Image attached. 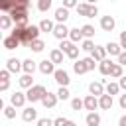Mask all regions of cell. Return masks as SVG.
Masks as SVG:
<instances>
[{"mask_svg":"<svg viewBox=\"0 0 126 126\" xmlns=\"http://www.w3.org/2000/svg\"><path fill=\"white\" fill-rule=\"evenodd\" d=\"M26 100H28V96H26L24 93H20V91H16V93L10 96V102H12V106H16V108L24 106V104H26Z\"/></svg>","mask_w":126,"mask_h":126,"instance_id":"10","label":"cell"},{"mask_svg":"<svg viewBox=\"0 0 126 126\" xmlns=\"http://www.w3.org/2000/svg\"><path fill=\"white\" fill-rule=\"evenodd\" d=\"M69 39H71L73 43L85 41V35H83V32H81V28H73V30H71V33H69Z\"/></svg>","mask_w":126,"mask_h":126,"instance_id":"19","label":"cell"},{"mask_svg":"<svg viewBox=\"0 0 126 126\" xmlns=\"http://www.w3.org/2000/svg\"><path fill=\"white\" fill-rule=\"evenodd\" d=\"M35 118H37V110H35L33 106L24 108V112H22V120H24V122H33Z\"/></svg>","mask_w":126,"mask_h":126,"instance_id":"15","label":"cell"},{"mask_svg":"<svg viewBox=\"0 0 126 126\" xmlns=\"http://www.w3.org/2000/svg\"><path fill=\"white\" fill-rule=\"evenodd\" d=\"M104 91H106V94H118V91H120V85L118 83H106V87H104Z\"/></svg>","mask_w":126,"mask_h":126,"instance_id":"33","label":"cell"},{"mask_svg":"<svg viewBox=\"0 0 126 126\" xmlns=\"http://www.w3.org/2000/svg\"><path fill=\"white\" fill-rule=\"evenodd\" d=\"M39 32H41L39 26H28V28H20V26H16L14 32H12V35L18 37L22 45H28V47H30L32 41L39 39Z\"/></svg>","mask_w":126,"mask_h":126,"instance_id":"1","label":"cell"},{"mask_svg":"<svg viewBox=\"0 0 126 126\" xmlns=\"http://www.w3.org/2000/svg\"><path fill=\"white\" fill-rule=\"evenodd\" d=\"M77 6H79V4H77L75 0H65V2H63V8H67V10H69V8H77Z\"/></svg>","mask_w":126,"mask_h":126,"instance_id":"44","label":"cell"},{"mask_svg":"<svg viewBox=\"0 0 126 126\" xmlns=\"http://www.w3.org/2000/svg\"><path fill=\"white\" fill-rule=\"evenodd\" d=\"M73 71H75L77 75H83V73H87L89 69H87V65H85V59H79V61H75V63H73Z\"/></svg>","mask_w":126,"mask_h":126,"instance_id":"27","label":"cell"},{"mask_svg":"<svg viewBox=\"0 0 126 126\" xmlns=\"http://www.w3.org/2000/svg\"><path fill=\"white\" fill-rule=\"evenodd\" d=\"M69 89L67 87H59V91H57V98H61V100H67L69 98Z\"/></svg>","mask_w":126,"mask_h":126,"instance_id":"36","label":"cell"},{"mask_svg":"<svg viewBox=\"0 0 126 126\" xmlns=\"http://www.w3.org/2000/svg\"><path fill=\"white\" fill-rule=\"evenodd\" d=\"M114 26H116V22H114L112 16H102V18H100V28H102L104 32H112Z\"/></svg>","mask_w":126,"mask_h":126,"instance_id":"13","label":"cell"},{"mask_svg":"<svg viewBox=\"0 0 126 126\" xmlns=\"http://www.w3.org/2000/svg\"><path fill=\"white\" fill-rule=\"evenodd\" d=\"M37 69H39L43 75H53V73L57 71V69H55V63H51L49 59H43V61H39Z\"/></svg>","mask_w":126,"mask_h":126,"instance_id":"9","label":"cell"},{"mask_svg":"<svg viewBox=\"0 0 126 126\" xmlns=\"http://www.w3.org/2000/svg\"><path fill=\"white\" fill-rule=\"evenodd\" d=\"M18 83H20V87H22V89H32V87H33V77L24 73V75L18 79Z\"/></svg>","mask_w":126,"mask_h":126,"instance_id":"22","label":"cell"},{"mask_svg":"<svg viewBox=\"0 0 126 126\" xmlns=\"http://www.w3.org/2000/svg\"><path fill=\"white\" fill-rule=\"evenodd\" d=\"M65 126H77V124H75L73 120H67V124H65Z\"/></svg>","mask_w":126,"mask_h":126,"instance_id":"49","label":"cell"},{"mask_svg":"<svg viewBox=\"0 0 126 126\" xmlns=\"http://www.w3.org/2000/svg\"><path fill=\"white\" fill-rule=\"evenodd\" d=\"M118 65H122V67L126 65V51H122V53L118 55Z\"/></svg>","mask_w":126,"mask_h":126,"instance_id":"45","label":"cell"},{"mask_svg":"<svg viewBox=\"0 0 126 126\" xmlns=\"http://www.w3.org/2000/svg\"><path fill=\"white\" fill-rule=\"evenodd\" d=\"M81 32H83V35H85V39H91V37L94 35V28H93L91 24H85V26L81 28Z\"/></svg>","mask_w":126,"mask_h":126,"instance_id":"34","label":"cell"},{"mask_svg":"<svg viewBox=\"0 0 126 126\" xmlns=\"http://www.w3.org/2000/svg\"><path fill=\"white\" fill-rule=\"evenodd\" d=\"M98 106H100L102 110H110V108H112V96H110V94H102V96L98 98Z\"/></svg>","mask_w":126,"mask_h":126,"instance_id":"23","label":"cell"},{"mask_svg":"<svg viewBox=\"0 0 126 126\" xmlns=\"http://www.w3.org/2000/svg\"><path fill=\"white\" fill-rule=\"evenodd\" d=\"M47 93H49V91H47L43 85H33L32 89H28L26 96H28L30 102H37V100H43V96H45Z\"/></svg>","mask_w":126,"mask_h":126,"instance_id":"3","label":"cell"},{"mask_svg":"<svg viewBox=\"0 0 126 126\" xmlns=\"http://www.w3.org/2000/svg\"><path fill=\"white\" fill-rule=\"evenodd\" d=\"M118 104H120V108H124V110H126V93H124V94H120V100H118Z\"/></svg>","mask_w":126,"mask_h":126,"instance_id":"46","label":"cell"},{"mask_svg":"<svg viewBox=\"0 0 126 126\" xmlns=\"http://www.w3.org/2000/svg\"><path fill=\"white\" fill-rule=\"evenodd\" d=\"M94 47H96V45H94V43H93L91 39H85V41H83V47H81V49H83V51H87V53H93V49H94Z\"/></svg>","mask_w":126,"mask_h":126,"instance_id":"37","label":"cell"},{"mask_svg":"<svg viewBox=\"0 0 126 126\" xmlns=\"http://www.w3.org/2000/svg\"><path fill=\"white\" fill-rule=\"evenodd\" d=\"M67 18H69V10H67V8L61 6V8L55 10V22H57V24H65Z\"/></svg>","mask_w":126,"mask_h":126,"instance_id":"16","label":"cell"},{"mask_svg":"<svg viewBox=\"0 0 126 126\" xmlns=\"http://www.w3.org/2000/svg\"><path fill=\"white\" fill-rule=\"evenodd\" d=\"M71 108H73V110H77V112H79V110H81V108H85V102H83V100H81V98H73V100H71Z\"/></svg>","mask_w":126,"mask_h":126,"instance_id":"38","label":"cell"},{"mask_svg":"<svg viewBox=\"0 0 126 126\" xmlns=\"http://www.w3.org/2000/svg\"><path fill=\"white\" fill-rule=\"evenodd\" d=\"M118 126H126V114H124V116H120V120H118Z\"/></svg>","mask_w":126,"mask_h":126,"instance_id":"48","label":"cell"},{"mask_svg":"<svg viewBox=\"0 0 126 126\" xmlns=\"http://www.w3.org/2000/svg\"><path fill=\"white\" fill-rule=\"evenodd\" d=\"M18 45H20V39H18V37H14V35L4 37V47H6V49H16Z\"/></svg>","mask_w":126,"mask_h":126,"instance_id":"26","label":"cell"},{"mask_svg":"<svg viewBox=\"0 0 126 126\" xmlns=\"http://www.w3.org/2000/svg\"><path fill=\"white\" fill-rule=\"evenodd\" d=\"M12 22H14V20H12L10 14H2V16H0V28H2V30H10Z\"/></svg>","mask_w":126,"mask_h":126,"instance_id":"29","label":"cell"},{"mask_svg":"<svg viewBox=\"0 0 126 126\" xmlns=\"http://www.w3.org/2000/svg\"><path fill=\"white\" fill-rule=\"evenodd\" d=\"M57 94H53V93H47L45 96H43V100H41V104L45 106V108H53L55 104H57Z\"/></svg>","mask_w":126,"mask_h":126,"instance_id":"18","label":"cell"},{"mask_svg":"<svg viewBox=\"0 0 126 126\" xmlns=\"http://www.w3.org/2000/svg\"><path fill=\"white\" fill-rule=\"evenodd\" d=\"M28 8H30V2L28 0H16V6L10 12V16L16 22V26L28 28Z\"/></svg>","mask_w":126,"mask_h":126,"instance_id":"2","label":"cell"},{"mask_svg":"<svg viewBox=\"0 0 126 126\" xmlns=\"http://www.w3.org/2000/svg\"><path fill=\"white\" fill-rule=\"evenodd\" d=\"M8 87H10V71L4 69L0 71V91H8Z\"/></svg>","mask_w":126,"mask_h":126,"instance_id":"17","label":"cell"},{"mask_svg":"<svg viewBox=\"0 0 126 126\" xmlns=\"http://www.w3.org/2000/svg\"><path fill=\"white\" fill-rule=\"evenodd\" d=\"M59 49H61V51H63V53H65L69 59H77V57H79V49H81V47H77V45H75L71 39H69V41L65 39V41H61Z\"/></svg>","mask_w":126,"mask_h":126,"instance_id":"4","label":"cell"},{"mask_svg":"<svg viewBox=\"0 0 126 126\" xmlns=\"http://www.w3.org/2000/svg\"><path fill=\"white\" fill-rule=\"evenodd\" d=\"M110 77H114V79H122V77H124V71H122V65H118V63H114V65H112V71H110Z\"/></svg>","mask_w":126,"mask_h":126,"instance_id":"32","label":"cell"},{"mask_svg":"<svg viewBox=\"0 0 126 126\" xmlns=\"http://www.w3.org/2000/svg\"><path fill=\"white\" fill-rule=\"evenodd\" d=\"M39 30H41V32H53V30H55V24H53L51 20L43 18V20L39 22Z\"/></svg>","mask_w":126,"mask_h":126,"instance_id":"30","label":"cell"},{"mask_svg":"<svg viewBox=\"0 0 126 126\" xmlns=\"http://www.w3.org/2000/svg\"><path fill=\"white\" fill-rule=\"evenodd\" d=\"M85 65H87V69H89V71H93V69L96 67V61H94L93 57H85Z\"/></svg>","mask_w":126,"mask_h":126,"instance_id":"40","label":"cell"},{"mask_svg":"<svg viewBox=\"0 0 126 126\" xmlns=\"http://www.w3.org/2000/svg\"><path fill=\"white\" fill-rule=\"evenodd\" d=\"M112 65H114V63H112L110 59H104V61H100V63H98V71H100L102 75H110Z\"/></svg>","mask_w":126,"mask_h":126,"instance_id":"25","label":"cell"},{"mask_svg":"<svg viewBox=\"0 0 126 126\" xmlns=\"http://www.w3.org/2000/svg\"><path fill=\"white\" fill-rule=\"evenodd\" d=\"M118 85H120V89H122V91H126V77H122V79L118 81Z\"/></svg>","mask_w":126,"mask_h":126,"instance_id":"47","label":"cell"},{"mask_svg":"<svg viewBox=\"0 0 126 126\" xmlns=\"http://www.w3.org/2000/svg\"><path fill=\"white\" fill-rule=\"evenodd\" d=\"M49 61L51 63H63V51L57 47V49H51V53H49Z\"/></svg>","mask_w":126,"mask_h":126,"instance_id":"24","label":"cell"},{"mask_svg":"<svg viewBox=\"0 0 126 126\" xmlns=\"http://www.w3.org/2000/svg\"><path fill=\"white\" fill-rule=\"evenodd\" d=\"M77 12H79V16H85V18H94V16L98 14V8H96L94 4L81 2V4L77 6Z\"/></svg>","mask_w":126,"mask_h":126,"instance_id":"5","label":"cell"},{"mask_svg":"<svg viewBox=\"0 0 126 126\" xmlns=\"http://www.w3.org/2000/svg\"><path fill=\"white\" fill-rule=\"evenodd\" d=\"M83 102H85V108L91 110V112H94V110L98 108V98L93 96V94H87V96L83 98Z\"/></svg>","mask_w":126,"mask_h":126,"instance_id":"12","label":"cell"},{"mask_svg":"<svg viewBox=\"0 0 126 126\" xmlns=\"http://www.w3.org/2000/svg\"><path fill=\"white\" fill-rule=\"evenodd\" d=\"M91 57L96 61V63H100V61H104L106 59V47H102V45H96L94 49H93V53H91Z\"/></svg>","mask_w":126,"mask_h":126,"instance_id":"11","label":"cell"},{"mask_svg":"<svg viewBox=\"0 0 126 126\" xmlns=\"http://www.w3.org/2000/svg\"><path fill=\"white\" fill-rule=\"evenodd\" d=\"M67 120H69V118L59 116V118H55V120H53V126H65V124H67Z\"/></svg>","mask_w":126,"mask_h":126,"instance_id":"42","label":"cell"},{"mask_svg":"<svg viewBox=\"0 0 126 126\" xmlns=\"http://www.w3.org/2000/svg\"><path fill=\"white\" fill-rule=\"evenodd\" d=\"M85 120H87V126H98L100 124V116L96 112H89Z\"/></svg>","mask_w":126,"mask_h":126,"instance_id":"28","label":"cell"},{"mask_svg":"<svg viewBox=\"0 0 126 126\" xmlns=\"http://www.w3.org/2000/svg\"><path fill=\"white\" fill-rule=\"evenodd\" d=\"M69 33H71V30H69L65 24H57L55 30H53V35H55L57 39H61V41H65V37H69Z\"/></svg>","mask_w":126,"mask_h":126,"instance_id":"8","label":"cell"},{"mask_svg":"<svg viewBox=\"0 0 126 126\" xmlns=\"http://www.w3.org/2000/svg\"><path fill=\"white\" fill-rule=\"evenodd\" d=\"M37 126H53L51 118H37Z\"/></svg>","mask_w":126,"mask_h":126,"instance_id":"41","label":"cell"},{"mask_svg":"<svg viewBox=\"0 0 126 126\" xmlns=\"http://www.w3.org/2000/svg\"><path fill=\"white\" fill-rule=\"evenodd\" d=\"M22 63H24V61H20V59H16V57H10V59L6 61V69H8L10 73H18V71L22 69Z\"/></svg>","mask_w":126,"mask_h":126,"instance_id":"14","label":"cell"},{"mask_svg":"<svg viewBox=\"0 0 126 126\" xmlns=\"http://www.w3.org/2000/svg\"><path fill=\"white\" fill-rule=\"evenodd\" d=\"M118 43H120V47L126 51V30H124V32H120V41H118Z\"/></svg>","mask_w":126,"mask_h":126,"instance_id":"43","label":"cell"},{"mask_svg":"<svg viewBox=\"0 0 126 126\" xmlns=\"http://www.w3.org/2000/svg\"><path fill=\"white\" fill-rule=\"evenodd\" d=\"M106 47V53H110V55H120L122 53V47H120V43H116V41H110V43H106L104 45Z\"/></svg>","mask_w":126,"mask_h":126,"instance_id":"20","label":"cell"},{"mask_svg":"<svg viewBox=\"0 0 126 126\" xmlns=\"http://www.w3.org/2000/svg\"><path fill=\"white\" fill-rule=\"evenodd\" d=\"M53 77H55V81H57V85H59V87H67V85L71 83L69 73H67L65 69H57V71L53 73Z\"/></svg>","mask_w":126,"mask_h":126,"instance_id":"7","label":"cell"},{"mask_svg":"<svg viewBox=\"0 0 126 126\" xmlns=\"http://www.w3.org/2000/svg\"><path fill=\"white\" fill-rule=\"evenodd\" d=\"M22 69H24V73H26V75H33V71L37 69V65H35V61H32V59H24Z\"/></svg>","mask_w":126,"mask_h":126,"instance_id":"21","label":"cell"},{"mask_svg":"<svg viewBox=\"0 0 126 126\" xmlns=\"http://www.w3.org/2000/svg\"><path fill=\"white\" fill-rule=\"evenodd\" d=\"M49 8H51V0H39L37 2V10L39 12H47Z\"/></svg>","mask_w":126,"mask_h":126,"instance_id":"35","label":"cell"},{"mask_svg":"<svg viewBox=\"0 0 126 126\" xmlns=\"http://www.w3.org/2000/svg\"><path fill=\"white\" fill-rule=\"evenodd\" d=\"M89 93H91L93 96L100 98L102 94H106V91H104V83H102V81H93V83L89 85Z\"/></svg>","mask_w":126,"mask_h":126,"instance_id":"6","label":"cell"},{"mask_svg":"<svg viewBox=\"0 0 126 126\" xmlns=\"http://www.w3.org/2000/svg\"><path fill=\"white\" fill-rule=\"evenodd\" d=\"M43 47H45V41H43V39H35V41H32V43H30V49H32V51H35V53L43 51Z\"/></svg>","mask_w":126,"mask_h":126,"instance_id":"31","label":"cell"},{"mask_svg":"<svg viewBox=\"0 0 126 126\" xmlns=\"http://www.w3.org/2000/svg\"><path fill=\"white\" fill-rule=\"evenodd\" d=\"M4 116H6V118H16V106H12V104L6 106V108H4Z\"/></svg>","mask_w":126,"mask_h":126,"instance_id":"39","label":"cell"}]
</instances>
